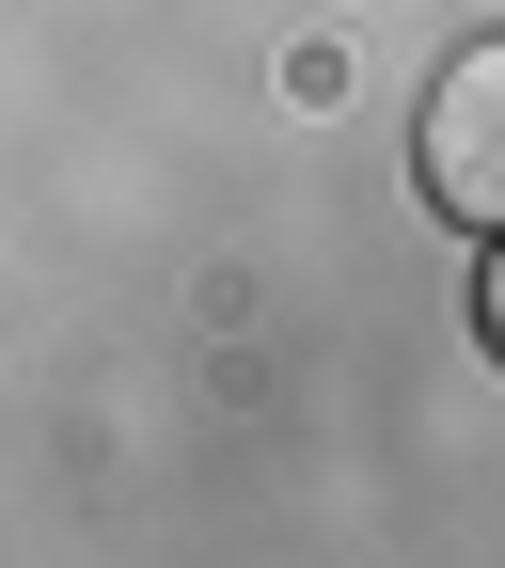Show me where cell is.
<instances>
[{"label": "cell", "instance_id": "6da1fadb", "mask_svg": "<svg viewBox=\"0 0 505 568\" xmlns=\"http://www.w3.org/2000/svg\"><path fill=\"white\" fill-rule=\"evenodd\" d=\"M489 111H505V48H458V63H443V95H426V205H443L458 237H489V222H505Z\"/></svg>", "mask_w": 505, "mask_h": 568}]
</instances>
